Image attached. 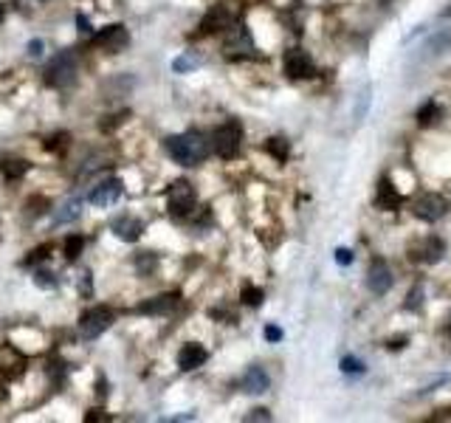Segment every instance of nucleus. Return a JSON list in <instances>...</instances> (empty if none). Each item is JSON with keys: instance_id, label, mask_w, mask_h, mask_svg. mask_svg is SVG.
<instances>
[{"instance_id": "obj_11", "label": "nucleus", "mask_w": 451, "mask_h": 423, "mask_svg": "<svg viewBox=\"0 0 451 423\" xmlns=\"http://www.w3.org/2000/svg\"><path fill=\"white\" fill-rule=\"evenodd\" d=\"M232 23H235V17H232L229 9H226V6H212L203 15V20H200V31L203 34H217V31L232 29Z\"/></svg>"}, {"instance_id": "obj_2", "label": "nucleus", "mask_w": 451, "mask_h": 423, "mask_svg": "<svg viewBox=\"0 0 451 423\" xmlns=\"http://www.w3.org/2000/svg\"><path fill=\"white\" fill-rule=\"evenodd\" d=\"M45 82L51 88H71L77 82V57H73V51H59L57 57H51V62L45 65Z\"/></svg>"}, {"instance_id": "obj_31", "label": "nucleus", "mask_w": 451, "mask_h": 423, "mask_svg": "<svg viewBox=\"0 0 451 423\" xmlns=\"http://www.w3.org/2000/svg\"><path fill=\"white\" fill-rule=\"evenodd\" d=\"M153 265H156V257L149 254V251H144V257H138V268H141V271H149Z\"/></svg>"}, {"instance_id": "obj_30", "label": "nucleus", "mask_w": 451, "mask_h": 423, "mask_svg": "<svg viewBox=\"0 0 451 423\" xmlns=\"http://www.w3.org/2000/svg\"><path fill=\"white\" fill-rule=\"evenodd\" d=\"M43 51H45V43H43V40H31V43H29V57L40 59V57H43Z\"/></svg>"}, {"instance_id": "obj_38", "label": "nucleus", "mask_w": 451, "mask_h": 423, "mask_svg": "<svg viewBox=\"0 0 451 423\" xmlns=\"http://www.w3.org/2000/svg\"><path fill=\"white\" fill-rule=\"evenodd\" d=\"M3 15H6V12H3V6H0V20H3Z\"/></svg>"}, {"instance_id": "obj_27", "label": "nucleus", "mask_w": 451, "mask_h": 423, "mask_svg": "<svg viewBox=\"0 0 451 423\" xmlns=\"http://www.w3.org/2000/svg\"><path fill=\"white\" fill-rule=\"evenodd\" d=\"M423 305V285H415L409 294H406V302H404V308L406 311H417Z\"/></svg>"}, {"instance_id": "obj_13", "label": "nucleus", "mask_w": 451, "mask_h": 423, "mask_svg": "<svg viewBox=\"0 0 451 423\" xmlns=\"http://www.w3.org/2000/svg\"><path fill=\"white\" fill-rule=\"evenodd\" d=\"M110 232L124 243H135L144 235V223L138 218H133V215H121V218H116L110 223Z\"/></svg>"}, {"instance_id": "obj_1", "label": "nucleus", "mask_w": 451, "mask_h": 423, "mask_svg": "<svg viewBox=\"0 0 451 423\" xmlns=\"http://www.w3.org/2000/svg\"><path fill=\"white\" fill-rule=\"evenodd\" d=\"M164 147H167L170 158L175 164H181V167H195V164H200L209 156V141H206V135H200L195 130L181 133V135H170L164 141Z\"/></svg>"}, {"instance_id": "obj_29", "label": "nucleus", "mask_w": 451, "mask_h": 423, "mask_svg": "<svg viewBox=\"0 0 451 423\" xmlns=\"http://www.w3.org/2000/svg\"><path fill=\"white\" fill-rule=\"evenodd\" d=\"M80 294H82V297H91V294H94V279H91V271H85V274H82V279H80Z\"/></svg>"}, {"instance_id": "obj_22", "label": "nucleus", "mask_w": 451, "mask_h": 423, "mask_svg": "<svg viewBox=\"0 0 451 423\" xmlns=\"http://www.w3.org/2000/svg\"><path fill=\"white\" fill-rule=\"evenodd\" d=\"M198 65H200V57L192 54V51H186V54H181V57L172 59V70H175V74H192Z\"/></svg>"}, {"instance_id": "obj_26", "label": "nucleus", "mask_w": 451, "mask_h": 423, "mask_svg": "<svg viewBox=\"0 0 451 423\" xmlns=\"http://www.w3.org/2000/svg\"><path fill=\"white\" fill-rule=\"evenodd\" d=\"M82 248H85V237H80V235H73V237H68L65 240V260L68 262H73L80 254H82Z\"/></svg>"}, {"instance_id": "obj_35", "label": "nucleus", "mask_w": 451, "mask_h": 423, "mask_svg": "<svg viewBox=\"0 0 451 423\" xmlns=\"http://www.w3.org/2000/svg\"><path fill=\"white\" fill-rule=\"evenodd\" d=\"M43 257H48V246H45V248H37V251H34V254H31V257L26 260V265L31 268V265H34V262H40Z\"/></svg>"}, {"instance_id": "obj_7", "label": "nucleus", "mask_w": 451, "mask_h": 423, "mask_svg": "<svg viewBox=\"0 0 451 423\" xmlns=\"http://www.w3.org/2000/svg\"><path fill=\"white\" fill-rule=\"evenodd\" d=\"M121 195H124V184H121V178H108V181H102V184H96V186H94V192H91V203H94L96 209H113V206L121 200Z\"/></svg>"}, {"instance_id": "obj_36", "label": "nucleus", "mask_w": 451, "mask_h": 423, "mask_svg": "<svg viewBox=\"0 0 451 423\" xmlns=\"http://www.w3.org/2000/svg\"><path fill=\"white\" fill-rule=\"evenodd\" d=\"M77 23H80V31H82V34H88V31H91V23H88V17H85V15H77Z\"/></svg>"}, {"instance_id": "obj_20", "label": "nucleus", "mask_w": 451, "mask_h": 423, "mask_svg": "<svg viewBox=\"0 0 451 423\" xmlns=\"http://www.w3.org/2000/svg\"><path fill=\"white\" fill-rule=\"evenodd\" d=\"M237 48L254 51V43H251V37H249V31H246L243 26L232 29V37H229V43H226V54H232V51H237Z\"/></svg>"}, {"instance_id": "obj_33", "label": "nucleus", "mask_w": 451, "mask_h": 423, "mask_svg": "<svg viewBox=\"0 0 451 423\" xmlns=\"http://www.w3.org/2000/svg\"><path fill=\"white\" fill-rule=\"evenodd\" d=\"M265 339H268V341H279V339H282V327L268 325V327H265Z\"/></svg>"}, {"instance_id": "obj_34", "label": "nucleus", "mask_w": 451, "mask_h": 423, "mask_svg": "<svg viewBox=\"0 0 451 423\" xmlns=\"http://www.w3.org/2000/svg\"><path fill=\"white\" fill-rule=\"evenodd\" d=\"M246 420H271V415H268V409H251L246 415Z\"/></svg>"}, {"instance_id": "obj_14", "label": "nucleus", "mask_w": 451, "mask_h": 423, "mask_svg": "<svg viewBox=\"0 0 451 423\" xmlns=\"http://www.w3.org/2000/svg\"><path fill=\"white\" fill-rule=\"evenodd\" d=\"M178 294H161V297H153V299H147V302H141L135 311L138 313H144V316H164V313H170V311H175L178 308Z\"/></svg>"}, {"instance_id": "obj_4", "label": "nucleus", "mask_w": 451, "mask_h": 423, "mask_svg": "<svg viewBox=\"0 0 451 423\" xmlns=\"http://www.w3.org/2000/svg\"><path fill=\"white\" fill-rule=\"evenodd\" d=\"M167 206L175 218H189L195 206H198V195H195V186L189 181H175L170 189H167Z\"/></svg>"}, {"instance_id": "obj_23", "label": "nucleus", "mask_w": 451, "mask_h": 423, "mask_svg": "<svg viewBox=\"0 0 451 423\" xmlns=\"http://www.w3.org/2000/svg\"><path fill=\"white\" fill-rule=\"evenodd\" d=\"M440 116H443L440 105L426 102V105L417 110V124H420V127H431V124H437V121H440Z\"/></svg>"}, {"instance_id": "obj_25", "label": "nucleus", "mask_w": 451, "mask_h": 423, "mask_svg": "<svg viewBox=\"0 0 451 423\" xmlns=\"http://www.w3.org/2000/svg\"><path fill=\"white\" fill-rule=\"evenodd\" d=\"M240 299H243V305H249V308H260V305H263V299H265V291H263V288H257V285H243Z\"/></svg>"}, {"instance_id": "obj_37", "label": "nucleus", "mask_w": 451, "mask_h": 423, "mask_svg": "<svg viewBox=\"0 0 451 423\" xmlns=\"http://www.w3.org/2000/svg\"><path fill=\"white\" fill-rule=\"evenodd\" d=\"M17 3H20V9H23V6H40L43 0H17Z\"/></svg>"}, {"instance_id": "obj_17", "label": "nucleus", "mask_w": 451, "mask_h": 423, "mask_svg": "<svg viewBox=\"0 0 451 423\" xmlns=\"http://www.w3.org/2000/svg\"><path fill=\"white\" fill-rule=\"evenodd\" d=\"M268 387H271V378H268V373H265L263 367H257V364L243 376V389L251 392V395H263V392H268Z\"/></svg>"}, {"instance_id": "obj_18", "label": "nucleus", "mask_w": 451, "mask_h": 423, "mask_svg": "<svg viewBox=\"0 0 451 423\" xmlns=\"http://www.w3.org/2000/svg\"><path fill=\"white\" fill-rule=\"evenodd\" d=\"M80 215H82V200H80V198H71V200H65V203L54 212V226L73 223V221H80Z\"/></svg>"}, {"instance_id": "obj_5", "label": "nucleus", "mask_w": 451, "mask_h": 423, "mask_svg": "<svg viewBox=\"0 0 451 423\" xmlns=\"http://www.w3.org/2000/svg\"><path fill=\"white\" fill-rule=\"evenodd\" d=\"M113 311L108 308V305H96V308H91V311H85L82 316H80V333H82V339H99L110 325H113Z\"/></svg>"}, {"instance_id": "obj_32", "label": "nucleus", "mask_w": 451, "mask_h": 423, "mask_svg": "<svg viewBox=\"0 0 451 423\" xmlns=\"http://www.w3.org/2000/svg\"><path fill=\"white\" fill-rule=\"evenodd\" d=\"M336 262H339V265H350V262H353V251H350V248H339V251H336Z\"/></svg>"}, {"instance_id": "obj_6", "label": "nucleus", "mask_w": 451, "mask_h": 423, "mask_svg": "<svg viewBox=\"0 0 451 423\" xmlns=\"http://www.w3.org/2000/svg\"><path fill=\"white\" fill-rule=\"evenodd\" d=\"M91 45L94 48H102V51H110V54H119L130 45V34L121 23H113V26H105L102 31H96L91 37Z\"/></svg>"}, {"instance_id": "obj_28", "label": "nucleus", "mask_w": 451, "mask_h": 423, "mask_svg": "<svg viewBox=\"0 0 451 423\" xmlns=\"http://www.w3.org/2000/svg\"><path fill=\"white\" fill-rule=\"evenodd\" d=\"M341 373H347V376H361V373H364V364H361L355 356H344V359H341Z\"/></svg>"}, {"instance_id": "obj_12", "label": "nucleus", "mask_w": 451, "mask_h": 423, "mask_svg": "<svg viewBox=\"0 0 451 423\" xmlns=\"http://www.w3.org/2000/svg\"><path fill=\"white\" fill-rule=\"evenodd\" d=\"M206 359H209V352H206V347L198 344V341H189V344H184V347L178 350V367L186 370V373L203 367Z\"/></svg>"}, {"instance_id": "obj_21", "label": "nucleus", "mask_w": 451, "mask_h": 423, "mask_svg": "<svg viewBox=\"0 0 451 423\" xmlns=\"http://www.w3.org/2000/svg\"><path fill=\"white\" fill-rule=\"evenodd\" d=\"M265 150H268V156H271V158H276L279 164H282V161H288V156H290V144H288L285 138H279V135L268 138V144H265Z\"/></svg>"}, {"instance_id": "obj_24", "label": "nucleus", "mask_w": 451, "mask_h": 423, "mask_svg": "<svg viewBox=\"0 0 451 423\" xmlns=\"http://www.w3.org/2000/svg\"><path fill=\"white\" fill-rule=\"evenodd\" d=\"M34 285H37V288H43V291H54V288L59 285V279H57V274H54V271H48V268H37V271H34Z\"/></svg>"}, {"instance_id": "obj_10", "label": "nucleus", "mask_w": 451, "mask_h": 423, "mask_svg": "<svg viewBox=\"0 0 451 423\" xmlns=\"http://www.w3.org/2000/svg\"><path fill=\"white\" fill-rule=\"evenodd\" d=\"M392 268L390 262L384 260H372L369 262V271H367V288L375 294V297H384L390 288H392Z\"/></svg>"}, {"instance_id": "obj_19", "label": "nucleus", "mask_w": 451, "mask_h": 423, "mask_svg": "<svg viewBox=\"0 0 451 423\" xmlns=\"http://www.w3.org/2000/svg\"><path fill=\"white\" fill-rule=\"evenodd\" d=\"M375 203H378L381 209H401V203H404V195L384 178L381 184H378V198H375Z\"/></svg>"}, {"instance_id": "obj_8", "label": "nucleus", "mask_w": 451, "mask_h": 423, "mask_svg": "<svg viewBox=\"0 0 451 423\" xmlns=\"http://www.w3.org/2000/svg\"><path fill=\"white\" fill-rule=\"evenodd\" d=\"M445 212H448V200L443 195H437V192H426V195H420L415 200V215L420 221L434 223V221H440L445 215Z\"/></svg>"}, {"instance_id": "obj_3", "label": "nucleus", "mask_w": 451, "mask_h": 423, "mask_svg": "<svg viewBox=\"0 0 451 423\" xmlns=\"http://www.w3.org/2000/svg\"><path fill=\"white\" fill-rule=\"evenodd\" d=\"M240 144H243V127L237 124V121H226V124H220L217 130H214V135H212V147H214V153L220 156V158H235L237 153H240Z\"/></svg>"}, {"instance_id": "obj_16", "label": "nucleus", "mask_w": 451, "mask_h": 423, "mask_svg": "<svg viewBox=\"0 0 451 423\" xmlns=\"http://www.w3.org/2000/svg\"><path fill=\"white\" fill-rule=\"evenodd\" d=\"M443 254H445V243H443L440 237H426L409 257H415V260H420V262H440Z\"/></svg>"}, {"instance_id": "obj_15", "label": "nucleus", "mask_w": 451, "mask_h": 423, "mask_svg": "<svg viewBox=\"0 0 451 423\" xmlns=\"http://www.w3.org/2000/svg\"><path fill=\"white\" fill-rule=\"evenodd\" d=\"M0 373L9 376V378H17L20 373H26V356L17 352L12 344H6L0 350Z\"/></svg>"}, {"instance_id": "obj_9", "label": "nucleus", "mask_w": 451, "mask_h": 423, "mask_svg": "<svg viewBox=\"0 0 451 423\" xmlns=\"http://www.w3.org/2000/svg\"><path fill=\"white\" fill-rule=\"evenodd\" d=\"M285 74L290 80H311L316 74V68H313V59L308 57V51L302 48H290L285 54Z\"/></svg>"}]
</instances>
